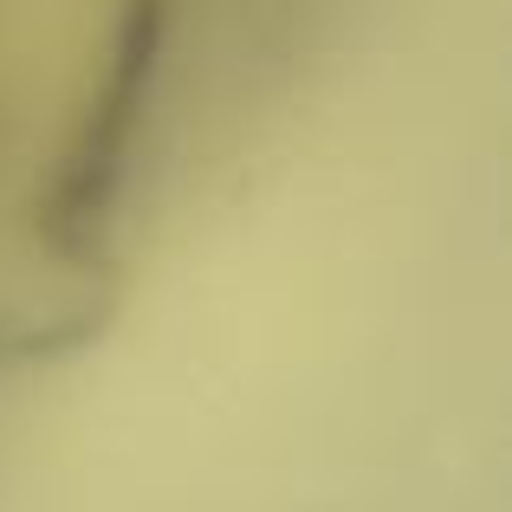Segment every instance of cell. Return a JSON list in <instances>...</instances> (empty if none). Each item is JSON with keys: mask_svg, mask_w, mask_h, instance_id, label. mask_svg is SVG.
Here are the masks:
<instances>
[{"mask_svg": "<svg viewBox=\"0 0 512 512\" xmlns=\"http://www.w3.org/2000/svg\"><path fill=\"white\" fill-rule=\"evenodd\" d=\"M163 52H169V0H124L104 72L91 85V104L65 143V163L46 195V240L72 260L98 253V240L111 234V214L130 188V169H137L143 111H150L156 78H163Z\"/></svg>", "mask_w": 512, "mask_h": 512, "instance_id": "6da1fadb", "label": "cell"}]
</instances>
